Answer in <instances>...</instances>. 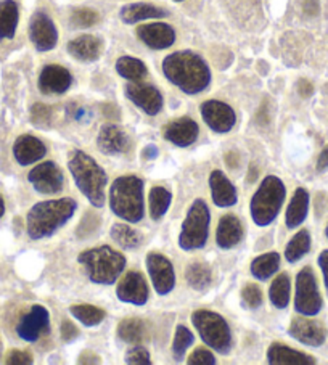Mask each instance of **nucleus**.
<instances>
[{"label":"nucleus","instance_id":"obj_21","mask_svg":"<svg viewBox=\"0 0 328 365\" xmlns=\"http://www.w3.org/2000/svg\"><path fill=\"white\" fill-rule=\"evenodd\" d=\"M47 153L46 145L34 135H21L14 143V156L18 165L29 166L42 160Z\"/></svg>","mask_w":328,"mask_h":365},{"label":"nucleus","instance_id":"obj_45","mask_svg":"<svg viewBox=\"0 0 328 365\" xmlns=\"http://www.w3.org/2000/svg\"><path fill=\"white\" fill-rule=\"evenodd\" d=\"M190 365H214L216 364V357L211 351H207L205 348H197L195 349L190 357L187 361Z\"/></svg>","mask_w":328,"mask_h":365},{"label":"nucleus","instance_id":"obj_49","mask_svg":"<svg viewBox=\"0 0 328 365\" xmlns=\"http://www.w3.org/2000/svg\"><path fill=\"white\" fill-rule=\"evenodd\" d=\"M328 168V145L327 147L322 150V153L319 155V160H317V171L322 173L325 171V169Z\"/></svg>","mask_w":328,"mask_h":365},{"label":"nucleus","instance_id":"obj_50","mask_svg":"<svg viewBox=\"0 0 328 365\" xmlns=\"http://www.w3.org/2000/svg\"><path fill=\"white\" fill-rule=\"evenodd\" d=\"M143 160H155L158 156V147L156 145H148V147L143 148L142 152Z\"/></svg>","mask_w":328,"mask_h":365},{"label":"nucleus","instance_id":"obj_14","mask_svg":"<svg viewBox=\"0 0 328 365\" xmlns=\"http://www.w3.org/2000/svg\"><path fill=\"white\" fill-rule=\"evenodd\" d=\"M124 93L132 103L138 106L142 111L147 113L148 116H156L158 113L163 110L164 100H163L161 92L158 91L155 86L132 83L129 86H125Z\"/></svg>","mask_w":328,"mask_h":365},{"label":"nucleus","instance_id":"obj_1","mask_svg":"<svg viewBox=\"0 0 328 365\" xmlns=\"http://www.w3.org/2000/svg\"><path fill=\"white\" fill-rule=\"evenodd\" d=\"M163 73L169 83L188 96H197L206 91L211 83V71L206 61L190 50L168 55L163 60Z\"/></svg>","mask_w":328,"mask_h":365},{"label":"nucleus","instance_id":"obj_37","mask_svg":"<svg viewBox=\"0 0 328 365\" xmlns=\"http://www.w3.org/2000/svg\"><path fill=\"white\" fill-rule=\"evenodd\" d=\"M69 312L74 319H78L82 325L86 327H96L103 322L105 311L98 309V307L92 304H76L69 307Z\"/></svg>","mask_w":328,"mask_h":365},{"label":"nucleus","instance_id":"obj_2","mask_svg":"<svg viewBox=\"0 0 328 365\" xmlns=\"http://www.w3.org/2000/svg\"><path fill=\"white\" fill-rule=\"evenodd\" d=\"M78 203L71 198L48 200L34 205L28 212V235L31 240H41L53 235L74 216Z\"/></svg>","mask_w":328,"mask_h":365},{"label":"nucleus","instance_id":"obj_15","mask_svg":"<svg viewBox=\"0 0 328 365\" xmlns=\"http://www.w3.org/2000/svg\"><path fill=\"white\" fill-rule=\"evenodd\" d=\"M28 180L37 192L43 195L58 193L63 188V173L53 161H46L37 165L29 173Z\"/></svg>","mask_w":328,"mask_h":365},{"label":"nucleus","instance_id":"obj_52","mask_svg":"<svg viewBox=\"0 0 328 365\" xmlns=\"http://www.w3.org/2000/svg\"><path fill=\"white\" fill-rule=\"evenodd\" d=\"M298 89H299V93H301L302 97H309L312 93V86L309 84L307 81H299Z\"/></svg>","mask_w":328,"mask_h":365},{"label":"nucleus","instance_id":"obj_8","mask_svg":"<svg viewBox=\"0 0 328 365\" xmlns=\"http://www.w3.org/2000/svg\"><path fill=\"white\" fill-rule=\"evenodd\" d=\"M210 210H207L205 200H195L187 212L184 224H182L179 235L182 250L193 251L205 247L207 234H210Z\"/></svg>","mask_w":328,"mask_h":365},{"label":"nucleus","instance_id":"obj_4","mask_svg":"<svg viewBox=\"0 0 328 365\" xmlns=\"http://www.w3.org/2000/svg\"><path fill=\"white\" fill-rule=\"evenodd\" d=\"M110 207L115 216L130 224L142 221L143 207V180L137 175H121L110 188Z\"/></svg>","mask_w":328,"mask_h":365},{"label":"nucleus","instance_id":"obj_23","mask_svg":"<svg viewBox=\"0 0 328 365\" xmlns=\"http://www.w3.org/2000/svg\"><path fill=\"white\" fill-rule=\"evenodd\" d=\"M210 187H211V197L216 206L229 207L238 201L235 187H233L232 182L227 179V175L222 171H219V169L211 173Z\"/></svg>","mask_w":328,"mask_h":365},{"label":"nucleus","instance_id":"obj_41","mask_svg":"<svg viewBox=\"0 0 328 365\" xmlns=\"http://www.w3.org/2000/svg\"><path fill=\"white\" fill-rule=\"evenodd\" d=\"M242 301L246 307H250V309L260 307L262 304L261 288L255 285V283H248V285L242 289Z\"/></svg>","mask_w":328,"mask_h":365},{"label":"nucleus","instance_id":"obj_51","mask_svg":"<svg viewBox=\"0 0 328 365\" xmlns=\"http://www.w3.org/2000/svg\"><path fill=\"white\" fill-rule=\"evenodd\" d=\"M79 362L81 364H86V362L98 364L100 362V357H97L96 354H92V352H82L81 357H79Z\"/></svg>","mask_w":328,"mask_h":365},{"label":"nucleus","instance_id":"obj_56","mask_svg":"<svg viewBox=\"0 0 328 365\" xmlns=\"http://www.w3.org/2000/svg\"><path fill=\"white\" fill-rule=\"evenodd\" d=\"M175 2H184V0H175Z\"/></svg>","mask_w":328,"mask_h":365},{"label":"nucleus","instance_id":"obj_31","mask_svg":"<svg viewBox=\"0 0 328 365\" xmlns=\"http://www.w3.org/2000/svg\"><path fill=\"white\" fill-rule=\"evenodd\" d=\"M116 71L121 78L132 81V83H140L147 76V66L143 65L142 60L134 58V56H121L116 61Z\"/></svg>","mask_w":328,"mask_h":365},{"label":"nucleus","instance_id":"obj_20","mask_svg":"<svg viewBox=\"0 0 328 365\" xmlns=\"http://www.w3.org/2000/svg\"><path fill=\"white\" fill-rule=\"evenodd\" d=\"M73 84V76L60 65H47L39 76V91L42 93H65Z\"/></svg>","mask_w":328,"mask_h":365},{"label":"nucleus","instance_id":"obj_16","mask_svg":"<svg viewBox=\"0 0 328 365\" xmlns=\"http://www.w3.org/2000/svg\"><path fill=\"white\" fill-rule=\"evenodd\" d=\"M119 301L134 306H143L148 301V285L140 272H128L116 288Z\"/></svg>","mask_w":328,"mask_h":365},{"label":"nucleus","instance_id":"obj_30","mask_svg":"<svg viewBox=\"0 0 328 365\" xmlns=\"http://www.w3.org/2000/svg\"><path fill=\"white\" fill-rule=\"evenodd\" d=\"M279 269H280V255L275 253V251L256 257V259H253V262H251V274H253L255 279L262 280V282L270 279V277H272Z\"/></svg>","mask_w":328,"mask_h":365},{"label":"nucleus","instance_id":"obj_27","mask_svg":"<svg viewBox=\"0 0 328 365\" xmlns=\"http://www.w3.org/2000/svg\"><path fill=\"white\" fill-rule=\"evenodd\" d=\"M119 16L125 24H135L145 20H153V18L168 16V11L151 4H129L124 5L119 11Z\"/></svg>","mask_w":328,"mask_h":365},{"label":"nucleus","instance_id":"obj_22","mask_svg":"<svg viewBox=\"0 0 328 365\" xmlns=\"http://www.w3.org/2000/svg\"><path fill=\"white\" fill-rule=\"evenodd\" d=\"M68 52L76 60L92 63L100 58V55L103 52V42L98 39L97 36H79L68 43Z\"/></svg>","mask_w":328,"mask_h":365},{"label":"nucleus","instance_id":"obj_9","mask_svg":"<svg viewBox=\"0 0 328 365\" xmlns=\"http://www.w3.org/2000/svg\"><path fill=\"white\" fill-rule=\"evenodd\" d=\"M324 301L319 293L317 280L311 267H304L296 277V294H294V309L301 316L314 317L322 311Z\"/></svg>","mask_w":328,"mask_h":365},{"label":"nucleus","instance_id":"obj_44","mask_svg":"<svg viewBox=\"0 0 328 365\" xmlns=\"http://www.w3.org/2000/svg\"><path fill=\"white\" fill-rule=\"evenodd\" d=\"M100 224H102V221H100L96 212H91V211L86 212L84 219H82V222L78 229V237L79 238L89 237L91 234H93V232L98 229Z\"/></svg>","mask_w":328,"mask_h":365},{"label":"nucleus","instance_id":"obj_10","mask_svg":"<svg viewBox=\"0 0 328 365\" xmlns=\"http://www.w3.org/2000/svg\"><path fill=\"white\" fill-rule=\"evenodd\" d=\"M29 39L37 52H48L55 48L58 42V33L52 18L43 11H36L29 21Z\"/></svg>","mask_w":328,"mask_h":365},{"label":"nucleus","instance_id":"obj_55","mask_svg":"<svg viewBox=\"0 0 328 365\" xmlns=\"http://www.w3.org/2000/svg\"><path fill=\"white\" fill-rule=\"evenodd\" d=\"M325 235H327V238H328V225H327V229H325Z\"/></svg>","mask_w":328,"mask_h":365},{"label":"nucleus","instance_id":"obj_25","mask_svg":"<svg viewBox=\"0 0 328 365\" xmlns=\"http://www.w3.org/2000/svg\"><path fill=\"white\" fill-rule=\"evenodd\" d=\"M243 237V225L240 219L233 214H225L220 217L217 225L216 242L222 250H230L242 242Z\"/></svg>","mask_w":328,"mask_h":365},{"label":"nucleus","instance_id":"obj_26","mask_svg":"<svg viewBox=\"0 0 328 365\" xmlns=\"http://www.w3.org/2000/svg\"><path fill=\"white\" fill-rule=\"evenodd\" d=\"M267 362L272 365H314L315 359L285 344L274 343L267 351Z\"/></svg>","mask_w":328,"mask_h":365},{"label":"nucleus","instance_id":"obj_12","mask_svg":"<svg viewBox=\"0 0 328 365\" xmlns=\"http://www.w3.org/2000/svg\"><path fill=\"white\" fill-rule=\"evenodd\" d=\"M50 331V314L43 306L36 304L31 311L23 316L16 325L18 336L28 343H34L42 335Z\"/></svg>","mask_w":328,"mask_h":365},{"label":"nucleus","instance_id":"obj_43","mask_svg":"<svg viewBox=\"0 0 328 365\" xmlns=\"http://www.w3.org/2000/svg\"><path fill=\"white\" fill-rule=\"evenodd\" d=\"M125 364L130 365H151L150 352L143 348V346H134L128 351V354L124 357Z\"/></svg>","mask_w":328,"mask_h":365},{"label":"nucleus","instance_id":"obj_28","mask_svg":"<svg viewBox=\"0 0 328 365\" xmlns=\"http://www.w3.org/2000/svg\"><path fill=\"white\" fill-rule=\"evenodd\" d=\"M309 212V193L306 188H296L292 201H289L287 216H285V224L288 229H296L306 221Z\"/></svg>","mask_w":328,"mask_h":365},{"label":"nucleus","instance_id":"obj_11","mask_svg":"<svg viewBox=\"0 0 328 365\" xmlns=\"http://www.w3.org/2000/svg\"><path fill=\"white\" fill-rule=\"evenodd\" d=\"M148 275L158 294H169L175 287V274L171 261L160 253H148L147 256Z\"/></svg>","mask_w":328,"mask_h":365},{"label":"nucleus","instance_id":"obj_35","mask_svg":"<svg viewBox=\"0 0 328 365\" xmlns=\"http://www.w3.org/2000/svg\"><path fill=\"white\" fill-rule=\"evenodd\" d=\"M289 288H292V283H289L288 274H280L275 277L272 285L269 288V298L270 303H272L277 309H285L288 306Z\"/></svg>","mask_w":328,"mask_h":365},{"label":"nucleus","instance_id":"obj_5","mask_svg":"<svg viewBox=\"0 0 328 365\" xmlns=\"http://www.w3.org/2000/svg\"><path fill=\"white\" fill-rule=\"evenodd\" d=\"M87 272V277L98 285H113L125 269L124 255L111 247H98L82 251L78 257Z\"/></svg>","mask_w":328,"mask_h":365},{"label":"nucleus","instance_id":"obj_24","mask_svg":"<svg viewBox=\"0 0 328 365\" xmlns=\"http://www.w3.org/2000/svg\"><path fill=\"white\" fill-rule=\"evenodd\" d=\"M129 138L116 124H105L98 132L97 145L103 155H119L128 148Z\"/></svg>","mask_w":328,"mask_h":365},{"label":"nucleus","instance_id":"obj_19","mask_svg":"<svg viewBox=\"0 0 328 365\" xmlns=\"http://www.w3.org/2000/svg\"><path fill=\"white\" fill-rule=\"evenodd\" d=\"M135 34L145 46L153 50L169 48L175 42V31L166 23H151L138 26Z\"/></svg>","mask_w":328,"mask_h":365},{"label":"nucleus","instance_id":"obj_29","mask_svg":"<svg viewBox=\"0 0 328 365\" xmlns=\"http://www.w3.org/2000/svg\"><path fill=\"white\" fill-rule=\"evenodd\" d=\"M18 20H20V11L14 0H0V41L14 39Z\"/></svg>","mask_w":328,"mask_h":365},{"label":"nucleus","instance_id":"obj_39","mask_svg":"<svg viewBox=\"0 0 328 365\" xmlns=\"http://www.w3.org/2000/svg\"><path fill=\"white\" fill-rule=\"evenodd\" d=\"M193 344V333L187 329L185 325H178L174 333V341H173V352L175 361H182V357L185 356L187 349Z\"/></svg>","mask_w":328,"mask_h":365},{"label":"nucleus","instance_id":"obj_3","mask_svg":"<svg viewBox=\"0 0 328 365\" xmlns=\"http://www.w3.org/2000/svg\"><path fill=\"white\" fill-rule=\"evenodd\" d=\"M68 169L81 193L93 206L102 207L105 205V187L108 178L103 169L97 165V161L82 150H73L69 153Z\"/></svg>","mask_w":328,"mask_h":365},{"label":"nucleus","instance_id":"obj_34","mask_svg":"<svg viewBox=\"0 0 328 365\" xmlns=\"http://www.w3.org/2000/svg\"><path fill=\"white\" fill-rule=\"evenodd\" d=\"M150 216L153 221H160L171 206L173 195L164 187H153L150 190Z\"/></svg>","mask_w":328,"mask_h":365},{"label":"nucleus","instance_id":"obj_17","mask_svg":"<svg viewBox=\"0 0 328 365\" xmlns=\"http://www.w3.org/2000/svg\"><path fill=\"white\" fill-rule=\"evenodd\" d=\"M289 336L294 338L306 346H312V348H319L325 343L327 339V329L317 320L298 317L294 319L292 325H289Z\"/></svg>","mask_w":328,"mask_h":365},{"label":"nucleus","instance_id":"obj_6","mask_svg":"<svg viewBox=\"0 0 328 365\" xmlns=\"http://www.w3.org/2000/svg\"><path fill=\"white\" fill-rule=\"evenodd\" d=\"M285 185L277 175H267L251 198V217L256 225L267 227L275 221L285 201Z\"/></svg>","mask_w":328,"mask_h":365},{"label":"nucleus","instance_id":"obj_13","mask_svg":"<svg viewBox=\"0 0 328 365\" xmlns=\"http://www.w3.org/2000/svg\"><path fill=\"white\" fill-rule=\"evenodd\" d=\"M200 111L205 123L217 134L230 132L237 123V115L232 110V106L219 102V100H207V102L201 103Z\"/></svg>","mask_w":328,"mask_h":365},{"label":"nucleus","instance_id":"obj_33","mask_svg":"<svg viewBox=\"0 0 328 365\" xmlns=\"http://www.w3.org/2000/svg\"><path fill=\"white\" fill-rule=\"evenodd\" d=\"M147 333V327H145L143 320L140 319H124L121 324L118 325V336L123 339L124 343L130 344H140Z\"/></svg>","mask_w":328,"mask_h":365},{"label":"nucleus","instance_id":"obj_47","mask_svg":"<svg viewBox=\"0 0 328 365\" xmlns=\"http://www.w3.org/2000/svg\"><path fill=\"white\" fill-rule=\"evenodd\" d=\"M60 331H61V338L65 339V341H73V339L78 336V329L69 322V320H65V322L61 324L60 327Z\"/></svg>","mask_w":328,"mask_h":365},{"label":"nucleus","instance_id":"obj_53","mask_svg":"<svg viewBox=\"0 0 328 365\" xmlns=\"http://www.w3.org/2000/svg\"><path fill=\"white\" fill-rule=\"evenodd\" d=\"M225 161H227V166H232V168H235L237 165H238V155L235 153V158H232V152L229 153V155H225Z\"/></svg>","mask_w":328,"mask_h":365},{"label":"nucleus","instance_id":"obj_38","mask_svg":"<svg viewBox=\"0 0 328 365\" xmlns=\"http://www.w3.org/2000/svg\"><path fill=\"white\" fill-rule=\"evenodd\" d=\"M110 235L113 240H115L119 247L124 250H135L142 242V237L138 232L130 229L129 225L125 224H115L111 227Z\"/></svg>","mask_w":328,"mask_h":365},{"label":"nucleus","instance_id":"obj_32","mask_svg":"<svg viewBox=\"0 0 328 365\" xmlns=\"http://www.w3.org/2000/svg\"><path fill=\"white\" fill-rule=\"evenodd\" d=\"M185 280L197 292H205L212 282L211 269L203 262H193L185 269Z\"/></svg>","mask_w":328,"mask_h":365},{"label":"nucleus","instance_id":"obj_40","mask_svg":"<svg viewBox=\"0 0 328 365\" xmlns=\"http://www.w3.org/2000/svg\"><path fill=\"white\" fill-rule=\"evenodd\" d=\"M98 20L100 16L97 15V11L91 9H78L71 15V24L74 28H91L98 23Z\"/></svg>","mask_w":328,"mask_h":365},{"label":"nucleus","instance_id":"obj_36","mask_svg":"<svg viewBox=\"0 0 328 365\" xmlns=\"http://www.w3.org/2000/svg\"><path fill=\"white\" fill-rule=\"evenodd\" d=\"M311 250V234L304 229L296 234L285 248V257L288 262H298Z\"/></svg>","mask_w":328,"mask_h":365},{"label":"nucleus","instance_id":"obj_46","mask_svg":"<svg viewBox=\"0 0 328 365\" xmlns=\"http://www.w3.org/2000/svg\"><path fill=\"white\" fill-rule=\"evenodd\" d=\"M5 362H7L9 365H29V364H33V357H31V354L26 351L14 349L11 352H9L7 361Z\"/></svg>","mask_w":328,"mask_h":365},{"label":"nucleus","instance_id":"obj_18","mask_svg":"<svg viewBox=\"0 0 328 365\" xmlns=\"http://www.w3.org/2000/svg\"><path fill=\"white\" fill-rule=\"evenodd\" d=\"M200 128L192 118H179L164 125L163 135L168 142L174 143L175 147L185 148L198 138Z\"/></svg>","mask_w":328,"mask_h":365},{"label":"nucleus","instance_id":"obj_7","mask_svg":"<svg viewBox=\"0 0 328 365\" xmlns=\"http://www.w3.org/2000/svg\"><path fill=\"white\" fill-rule=\"evenodd\" d=\"M193 327L200 333L203 343L211 349L217 351L219 354H227L232 346L230 327L225 319L212 311H195L192 316Z\"/></svg>","mask_w":328,"mask_h":365},{"label":"nucleus","instance_id":"obj_54","mask_svg":"<svg viewBox=\"0 0 328 365\" xmlns=\"http://www.w3.org/2000/svg\"><path fill=\"white\" fill-rule=\"evenodd\" d=\"M5 214V203H4V198L0 197V217H2Z\"/></svg>","mask_w":328,"mask_h":365},{"label":"nucleus","instance_id":"obj_42","mask_svg":"<svg viewBox=\"0 0 328 365\" xmlns=\"http://www.w3.org/2000/svg\"><path fill=\"white\" fill-rule=\"evenodd\" d=\"M50 119H52V110L48 108L47 105L36 103L33 108H31V121L36 124L37 128H46L50 124Z\"/></svg>","mask_w":328,"mask_h":365},{"label":"nucleus","instance_id":"obj_48","mask_svg":"<svg viewBox=\"0 0 328 365\" xmlns=\"http://www.w3.org/2000/svg\"><path fill=\"white\" fill-rule=\"evenodd\" d=\"M319 266H320L322 274H324V282H325V288H327V293H328V250L322 251V253H320Z\"/></svg>","mask_w":328,"mask_h":365}]
</instances>
